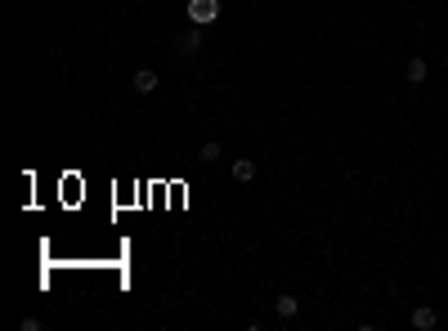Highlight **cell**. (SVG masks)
<instances>
[{
	"mask_svg": "<svg viewBox=\"0 0 448 331\" xmlns=\"http://www.w3.org/2000/svg\"><path fill=\"white\" fill-rule=\"evenodd\" d=\"M229 175H233V183H251L256 179V162H251V157H238V162L229 166Z\"/></svg>",
	"mask_w": 448,
	"mask_h": 331,
	"instance_id": "6",
	"label": "cell"
},
{
	"mask_svg": "<svg viewBox=\"0 0 448 331\" xmlns=\"http://www.w3.org/2000/svg\"><path fill=\"white\" fill-rule=\"evenodd\" d=\"M198 157H202V162L211 166V162H220V157H224V148H220V143L211 139V143H202V152H198Z\"/></svg>",
	"mask_w": 448,
	"mask_h": 331,
	"instance_id": "8",
	"label": "cell"
},
{
	"mask_svg": "<svg viewBox=\"0 0 448 331\" xmlns=\"http://www.w3.org/2000/svg\"><path fill=\"white\" fill-rule=\"evenodd\" d=\"M274 304H278V318H283V323H287V318H296V313H300V300H296V296H278Z\"/></svg>",
	"mask_w": 448,
	"mask_h": 331,
	"instance_id": "7",
	"label": "cell"
},
{
	"mask_svg": "<svg viewBox=\"0 0 448 331\" xmlns=\"http://www.w3.org/2000/svg\"><path fill=\"white\" fill-rule=\"evenodd\" d=\"M413 327L417 331H435V327H440V313H435L430 304H417V309H413Z\"/></svg>",
	"mask_w": 448,
	"mask_h": 331,
	"instance_id": "5",
	"label": "cell"
},
{
	"mask_svg": "<svg viewBox=\"0 0 448 331\" xmlns=\"http://www.w3.org/2000/svg\"><path fill=\"white\" fill-rule=\"evenodd\" d=\"M404 77H408V85H426V77H430V63L421 54H413L408 58V67H404Z\"/></svg>",
	"mask_w": 448,
	"mask_h": 331,
	"instance_id": "3",
	"label": "cell"
},
{
	"mask_svg": "<svg viewBox=\"0 0 448 331\" xmlns=\"http://www.w3.org/2000/svg\"><path fill=\"white\" fill-rule=\"evenodd\" d=\"M157 85H162V81H157V72H153V67H139L135 77H130V90H135V94H153Z\"/></svg>",
	"mask_w": 448,
	"mask_h": 331,
	"instance_id": "4",
	"label": "cell"
},
{
	"mask_svg": "<svg viewBox=\"0 0 448 331\" xmlns=\"http://www.w3.org/2000/svg\"><path fill=\"white\" fill-rule=\"evenodd\" d=\"M220 18V0H188V22L193 27H211Z\"/></svg>",
	"mask_w": 448,
	"mask_h": 331,
	"instance_id": "1",
	"label": "cell"
},
{
	"mask_svg": "<svg viewBox=\"0 0 448 331\" xmlns=\"http://www.w3.org/2000/svg\"><path fill=\"white\" fill-rule=\"evenodd\" d=\"M202 45H207V27H193V22H188V32L179 36V45H175V50H179V54H198Z\"/></svg>",
	"mask_w": 448,
	"mask_h": 331,
	"instance_id": "2",
	"label": "cell"
}]
</instances>
